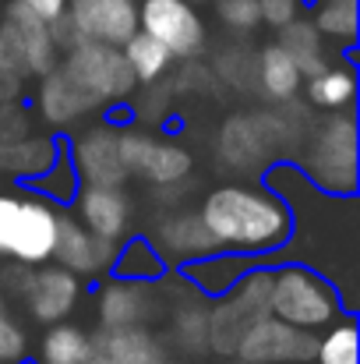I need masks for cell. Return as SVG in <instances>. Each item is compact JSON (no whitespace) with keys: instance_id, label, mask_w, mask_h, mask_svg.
I'll return each mask as SVG.
<instances>
[{"instance_id":"36","label":"cell","mask_w":360,"mask_h":364,"mask_svg":"<svg viewBox=\"0 0 360 364\" xmlns=\"http://www.w3.org/2000/svg\"><path fill=\"white\" fill-rule=\"evenodd\" d=\"M32 134V117L25 107L14 103H0V141H14V138H25Z\"/></svg>"},{"instance_id":"33","label":"cell","mask_w":360,"mask_h":364,"mask_svg":"<svg viewBox=\"0 0 360 364\" xmlns=\"http://www.w3.org/2000/svg\"><path fill=\"white\" fill-rule=\"evenodd\" d=\"M28 350V340H25V329L18 326V318L11 315L7 301L0 297V364H14L25 358Z\"/></svg>"},{"instance_id":"23","label":"cell","mask_w":360,"mask_h":364,"mask_svg":"<svg viewBox=\"0 0 360 364\" xmlns=\"http://www.w3.org/2000/svg\"><path fill=\"white\" fill-rule=\"evenodd\" d=\"M184 269H187V283H191L198 294L219 297V294H227V290L237 283L251 265H247L244 255H234V251L223 255V251H216V255H205V258H198V262H191V265H184Z\"/></svg>"},{"instance_id":"24","label":"cell","mask_w":360,"mask_h":364,"mask_svg":"<svg viewBox=\"0 0 360 364\" xmlns=\"http://www.w3.org/2000/svg\"><path fill=\"white\" fill-rule=\"evenodd\" d=\"M276 43L293 57V64L300 68L304 78H315L322 68H329V57H325V46H322V32L315 28V21H304V18L286 21L279 28Z\"/></svg>"},{"instance_id":"42","label":"cell","mask_w":360,"mask_h":364,"mask_svg":"<svg viewBox=\"0 0 360 364\" xmlns=\"http://www.w3.org/2000/svg\"><path fill=\"white\" fill-rule=\"evenodd\" d=\"M234 364H247V361H237V358H234Z\"/></svg>"},{"instance_id":"10","label":"cell","mask_w":360,"mask_h":364,"mask_svg":"<svg viewBox=\"0 0 360 364\" xmlns=\"http://www.w3.org/2000/svg\"><path fill=\"white\" fill-rule=\"evenodd\" d=\"M18 297L25 301L28 315L43 326H53V322H64L75 308H78V297H82V279L75 272H67L64 265H39L36 272L25 276Z\"/></svg>"},{"instance_id":"6","label":"cell","mask_w":360,"mask_h":364,"mask_svg":"<svg viewBox=\"0 0 360 364\" xmlns=\"http://www.w3.org/2000/svg\"><path fill=\"white\" fill-rule=\"evenodd\" d=\"M120 159L127 166V177H141L156 188H180L191 170H195V159L184 145L177 141H166V138H156L152 131H141V127H120Z\"/></svg>"},{"instance_id":"15","label":"cell","mask_w":360,"mask_h":364,"mask_svg":"<svg viewBox=\"0 0 360 364\" xmlns=\"http://www.w3.org/2000/svg\"><path fill=\"white\" fill-rule=\"evenodd\" d=\"M216 156L237 170V173H254L261 170L276 152H272V141H268V131L261 124V114H234L227 117L219 127V138H216Z\"/></svg>"},{"instance_id":"30","label":"cell","mask_w":360,"mask_h":364,"mask_svg":"<svg viewBox=\"0 0 360 364\" xmlns=\"http://www.w3.org/2000/svg\"><path fill=\"white\" fill-rule=\"evenodd\" d=\"M325 329L329 333L318 336V347H315V364H357V322L336 318Z\"/></svg>"},{"instance_id":"41","label":"cell","mask_w":360,"mask_h":364,"mask_svg":"<svg viewBox=\"0 0 360 364\" xmlns=\"http://www.w3.org/2000/svg\"><path fill=\"white\" fill-rule=\"evenodd\" d=\"M187 4H205V0H187Z\"/></svg>"},{"instance_id":"11","label":"cell","mask_w":360,"mask_h":364,"mask_svg":"<svg viewBox=\"0 0 360 364\" xmlns=\"http://www.w3.org/2000/svg\"><path fill=\"white\" fill-rule=\"evenodd\" d=\"M82 39L124 46L138 32V4L134 0H67L64 11Z\"/></svg>"},{"instance_id":"9","label":"cell","mask_w":360,"mask_h":364,"mask_svg":"<svg viewBox=\"0 0 360 364\" xmlns=\"http://www.w3.org/2000/svg\"><path fill=\"white\" fill-rule=\"evenodd\" d=\"M117 131L120 127L114 124H96L64 149L82 188H124L127 184V166L120 159Z\"/></svg>"},{"instance_id":"2","label":"cell","mask_w":360,"mask_h":364,"mask_svg":"<svg viewBox=\"0 0 360 364\" xmlns=\"http://www.w3.org/2000/svg\"><path fill=\"white\" fill-rule=\"evenodd\" d=\"M300 170L325 191V195H339L350 198L360 184V145H357V121L339 110L329 114V121H322L304 152H300Z\"/></svg>"},{"instance_id":"28","label":"cell","mask_w":360,"mask_h":364,"mask_svg":"<svg viewBox=\"0 0 360 364\" xmlns=\"http://www.w3.org/2000/svg\"><path fill=\"white\" fill-rule=\"evenodd\" d=\"M173 343L184 354H209V304L187 297L173 311Z\"/></svg>"},{"instance_id":"38","label":"cell","mask_w":360,"mask_h":364,"mask_svg":"<svg viewBox=\"0 0 360 364\" xmlns=\"http://www.w3.org/2000/svg\"><path fill=\"white\" fill-rule=\"evenodd\" d=\"M18 4H25L32 14H39L43 21H57L64 11H67V0H18Z\"/></svg>"},{"instance_id":"12","label":"cell","mask_w":360,"mask_h":364,"mask_svg":"<svg viewBox=\"0 0 360 364\" xmlns=\"http://www.w3.org/2000/svg\"><path fill=\"white\" fill-rule=\"evenodd\" d=\"M114 255H117V244L96 237L89 227H82L75 216L60 213V223H57V244H53V258L57 265H64L67 272H75L78 279H92V276H103L110 272L114 265Z\"/></svg>"},{"instance_id":"19","label":"cell","mask_w":360,"mask_h":364,"mask_svg":"<svg viewBox=\"0 0 360 364\" xmlns=\"http://www.w3.org/2000/svg\"><path fill=\"white\" fill-rule=\"evenodd\" d=\"M18 39H21V50H25V68H28V78H43L50 75L57 64H60V46L53 43V32H50V21H43L39 14H32L25 4H11L7 14H4Z\"/></svg>"},{"instance_id":"35","label":"cell","mask_w":360,"mask_h":364,"mask_svg":"<svg viewBox=\"0 0 360 364\" xmlns=\"http://www.w3.org/2000/svg\"><path fill=\"white\" fill-rule=\"evenodd\" d=\"M219 18L227 28L234 32H251L261 25V11H258V0H219Z\"/></svg>"},{"instance_id":"20","label":"cell","mask_w":360,"mask_h":364,"mask_svg":"<svg viewBox=\"0 0 360 364\" xmlns=\"http://www.w3.org/2000/svg\"><path fill=\"white\" fill-rule=\"evenodd\" d=\"M60 152H64V145L53 134H25L14 141H0V173H7L14 181H32L46 166H53V159Z\"/></svg>"},{"instance_id":"4","label":"cell","mask_w":360,"mask_h":364,"mask_svg":"<svg viewBox=\"0 0 360 364\" xmlns=\"http://www.w3.org/2000/svg\"><path fill=\"white\" fill-rule=\"evenodd\" d=\"M268 311L297 329L315 333V329H325L339 318V294L315 269L283 265V269H272Z\"/></svg>"},{"instance_id":"31","label":"cell","mask_w":360,"mask_h":364,"mask_svg":"<svg viewBox=\"0 0 360 364\" xmlns=\"http://www.w3.org/2000/svg\"><path fill=\"white\" fill-rule=\"evenodd\" d=\"M360 25L357 14V0H322L318 14H315V28L329 39H354Z\"/></svg>"},{"instance_id":"8","label":"cell","mask_w":360,"mask_h":364,"mask_svg":"<svg viewBox=\"0 0 360 364\" xmlns=\"http://www.w3.org/2000/svg\"><path fill=\"white\" fill-rule=\"evenodd\" d=\"M138 28L159 39L170 57H198L205 50V21L187 0H141Z\"/></svg>"},{"instance_id":"37","label":"cell","mask_w":360,"mask_h":364,"mask_svg":"<svg viewBox=\"0 0 360 364\" xmlns=\"http://www.w3.org/2000/svg\"><path fill=\"white\" fill-rule=\"evenodd\" d=\"M297 0H258V11H261V21L265 25H272L276 32L286 25V21H293L297 18Z\"/></svg>"},{"instance_id":"21","label":"cell","mask_w":360,"mask_h":364,"mask_svg":"<svg viewBox=\"0 0 360 364\" xmlns=\"http://www.w3.org/2000/svg\"><path fill=\"white\" fill-rule=\"evenodd\" d=\"M300 82H304L300 68L293 64V57L279 43L261 46V53H258V92L268 103H290L300 92Z\"/></svg>"},{"instance_id":"32","label":"cell","mask_w":360,"mask_h":364,"mask_svg":"<svg viewBox=\"0 0 360 364\" xmlns=\"http://www.w3.org/2000/svg\"><path fill=\"white\" fill-rule=\"evenodd\" d=\"M216 71H219V78H223V82H230V85L240 89V92L258 89V57H254V53H247L244 46H230V50L219 57Z\"/></svg>"},{"instance_id":"22","label":"cell","mask_w":360,"mask_h":364,"mask_svg":"<svg viewBox=\"0 0 360 364\" xmlns=\"http://www.w3.org/2000/svg\"><path fill=\"white\" fill-rule=\"evenodd\" d=\"M92 354H96L92 336L82 326L53 322V326H46V333L39 340V361L36 364H89Z\"/></svg>"},{"instance_id":"29","label":"cell","mask_w":360,"mask_h":364,"mask_svg":"<svg viewBox=\"0 0 360 364\" xmlns=\"http://www.w3.org/2000/svg\"><path fill=\"white\" fill-rule=\"evenodd\" d=\"M32 184V191H39V198H46V202H75V195L82 191V181H78V173H75V166H71V159H67V152H60L57 159H53V166H46L39 177H32L28 181Z\"/></svg>"},{"instance_id":"40","label":"cell","mask_w":360,"mask_h":364,"mask_svg":"<svg viewBox=\"0 0 360 364\" xmlns=\"http://www.w3.org/2000/svg\"><path fill=\"white\" fill-rule=\"evenodd\" d=\"M14 364H36V361H25V358H21V361H14Z\"/></svg>"},{"instance_id":"14","label":"cell","mask_w":360,"mask_h":364,"mask_svg":"<svg viewBox=\"0 0 360 364\" xmlns=\"http://www.w3.org/2000/svg\"><path fill=\"white\" fill-rule=\"evenodd\" d=\"M148 241L156 244V251L166 258V265H170V262L191 265V262H198V258H205V255L223 251V247L216 244V237L209 234L205 220H202L198 213H187V209L159 216V223L152 227Z\"/></svg>"},{"instance_id":"27","label":"cell","mask_w":360,"mask_h":364,"mask_svg":"<svg viewBox=\"0 0 360 364\" xmlns=\"http://www.w3.org/2000/svg\"><path fill=\"white\" fill-rule=\"evenodd\" d=\"M120 53H124V60L131 64V71H134V78H138L141 85L159 82V78L170 71V64H173L170 50H166L159 39H152L148 32H141V28L120 46Z\"/></svg>"},{"instance_id":"26","label":"cell","mask_w":360,"mask_h":364,"mask_svg":"<svg viewBox=\"0 0 360 364\" xmlns=\"http://www.w3.org/2000/svg\"><path fill=\"white\" fill-rule=\"evenodd\" d=\"M357 96V75L354 68H343V64H329L322 68L315 78H307V100L329 114H339L354 103Z\"/></svg>"},{"instance_id":"18","label":"cell","mask_w":360,"mask_h":364,"mask_svg":"<svg viewBox=\"0 0 360 364\" xmlns=\"http://www.w3.org/2000/svg\"><path fill=\"white\" fill-rule=\"evenodd\" d=\"M92 347L110 364H170V350L163 336H156L148 326L99 329L92 336Z\"/></svg>"},{"instance_id":"13","label":"cell","mask_w":360,"mask_h":364,"mask_svg":"<svg viewBox=\"0 0 360 364\" xmlns=\"http://www.w3.org/2000/svg\"><path fill=\"white\" fill-rule=\"evenodd\" d=\"M159 311V297L152 283L138 279H107L96 290V318L103 329H127V326H148Z\"/></svg>"},{"instance_id":"3","label":"cell","mask_w":360,"mask_h":364,"mask_svg":"<svg viewBox=\"0 0 360 364\" xmlns=\"http://www.w3.org/2000/svg\"><path fill=\"white\" fill-rule=\"evenodd\" d=\"M60 209L39 195H0V255L18 265H43L53 258Z\"/></svg>"},{"instance_id":"16","label":"cell","mask_w":360,"mask_h":364,"mask_svg":"<svg viewBox=\"0 0 360 364\" xmlns=\"http://www.w3.org/2000/svg\"><path fill=\"white\" fill-rule=\"evenodd\" d=\"M36 107H39V117L50 124V127H71V124L85 121L89 114L99 110V103H96L60 64H57L50 75L39 78Z\"/></svg>"},{"instance_id":"39","label":"cell","mask_w":360,"mask_h":364,"mask_svg":"<svg viewBox=\"0 0 360 364\" xmlns=\"http://www.w3.org/2000/svg\"><path fill=\"white\" fill-rule=\"evenodd\" d=\"M21 89H25V78L0 71V103H14V100L21 96Z\"/></svg>"},{"instance_id":"34","label":"cell","mask_w":360,"mask_h":364,"mask_svg":"<svg viewBox=\"0 0 360 364\" xmlns=\"http://www.w3.org/2000/svg\"><path fill=\"white\" fill-rule=\"evenodd\" d=\"M0 71H4V75H18V78H28L21 39H18V32H14V25H11L7 18L0 21Z\"/></svg>"},{"instance_id":"1","label":"cell","mask_w":360,"mask_h":364,"mask_svg":"<svg viewBox=\"0 0 360 364\" xmlns=\"http://www.w3.org/2000/svg\"><path fill=\"white\" fill-rule=\"evenodd\" d=\"M198 216L223 251L244 258L279 251L293 234V213L286 198L254 184H223L209 191Z\"/></svg>"},{"instance_id":"7","label":"cell","mask_w":360,"mask_h":364,"mask_svg":"<svg viewBox=\"0 0 360 364\" xmlns=\"http://www.w3.org/2000/svg\"><path fill=\"white\" fill-rule=\"evenodd\" d=\"M315 347H318L315 333L297 329L276 315H265L244 333L234 358L247 364H311Z\"/></svg>"},{"instance_id":"5","label":"cell","mask_w":360,"mask_h":364,"mask_svg":"<svg viewBox=\"0 0 360 364\" xmlns=\"http://www.w3.org/2000/svg\"><path fill=\"white\" fill-rule=\"evenodd\" d=\"M60 68L103 107V103H120L134 92L138 78L131 71V64L124 60L120 46L110 43H92V39H78L71 50H64Z\"/></svg>"},{"instance_id":"17","label":"cell","mask_w":360,"mask_h":364,"mask_svg":"<svg viewBox=\"0 0 360 364\" xmlns=\"http://www.w3.org/2000/svg\"><path fill=\"white\" fill-rule=\"evenodd\" d=\"M78 205V223L89 227L96 237L103 241H124L131 230V198L124 195V188H82L75 195Z\"/></svg>"},{"instance_id":"25","label":"cell","mask_w":360,"mask_h":364,"mask_svg":"<svg viewBox=\"0 0 360 364\" xmlns=\"http://www.w3.org/2000/svg\"><path fill=\"white\" fill-rule=\"evenodd\" d=\"M166 258L156 251V244L148 237H127L124 244H117V255H114V265L110 272L120 279H138V283H156L166 276Z\"/></svg>"}]
</instances>
